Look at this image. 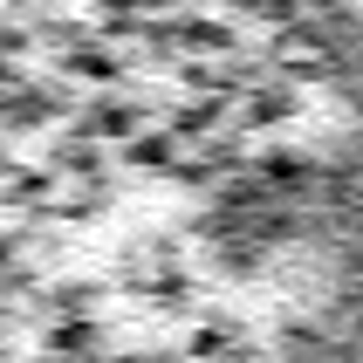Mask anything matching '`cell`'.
<instances>
[{
	"label": "cell",
	"mask_w": 363,
	"mask_h": 363,
	"mask_svg": "<svg viewBox=\"0 0 363 363\" xmlns=\"http://www.w3.org/2000/svg\"><path fill=\"white\" fill-rule=\"evenodd\" d=\"M7 363H363V82L308 0H14Z\"/></svg>",
	"instance_id": "6da1fadb"
}]
</instances>
